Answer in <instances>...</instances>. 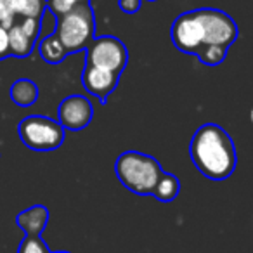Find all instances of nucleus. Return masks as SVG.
Returning a JSON list of instances; mask_svg holds the SVG:
<instances>
[{"label":"nucleus","mask_w":253,"mask_h":253,"mask_svg":"<svg viewBox=\"0 0 253 253\" xmlns=\"http://www.w3.org/2000/svg\"><path fill=\"white\" fill-rule=\"evenodd\" d=\"M189 155L198 172L211 180L229 179L238 165L234 142L217 123H205L194 132Z\"/></svg>","instance_id":"nucleus-1"},{"label":"nucleus","mask_w":253,"mask_h":253,"mask_svg":"<svg viewBox=\"0 0 253 253\" xmlns=\"http://www.w3.org/2000/svg\"><path fill=\"white\" fill-rule=\"evenodd\" d=\"M162 172L158 160L139 151L122 153L115 163V173L122 186L137 196H151Z\"/></svg>","instance_id":"nucleus-2"},{"label":"nucleus","mask_w":253,"mask_h":253,"mask_svg":"<svg viewBox=\"0 0 253 253\" xmlns=\"http://www.w3.org/2000/svg\"><path fill=\"white\" fill-rule=\"evenodd\" d=\"M95 32V16L90 2L77 5L70 12L56 18L54 35L59 39L68 54L85 50Z\"/></svg>","instance_id":"nucleus-3"},{"label":"nucleus","mask_w":253,"mask_h":253,"mask_svg":"<svg viewBox=\"0 0 253 253\" xmlns=\"http://www.w3.org/2000/svg\"><path fill=\"white\" fill-rule=\"evenodd\" d=\"M18 134L26 148L39 153L54 151L64 142V128L61 123L42 115H32L21 120Z\"/></svg>","instance_id":"nucleus-4"},{"label":"nucleus","mask_w":253,"mask_h":253,"mask_svg":"<svg viewBox=\"0 0 253 253\" xmlns=\"http://www.w3.org/2000/svg\"><path fill=\"white\" fill-rule=\"evenodd\" d=\"M85 63L122 75L128 63V50L122 40L113 35L94 37L85 49Z\"/></svg>","instance_id":"nucleus-5"},{"label":"nucleus","mask_w":253,"mask_h":253,"mask_svg":"<svg viewBox=\"0 0 253 253\" xmlns=\"http://www.w3.org/2000/svg\"><path fill=\"white\" fill-rule=\"evenodd\" d=\"M196 12L201 21V26H203V47L218 45L229 49L236 42V39H238V25L227 12L210 7L196 9Z\"/></svg>","instance_id":"nucleus-6"},{"label":"nucleus","mask_w":253,"mask_h":253,"mask_svg":"<svg viewBox=\"0 0 253 253\" xmlns=\"http://www.w3.org/2000/svg\"><path fill=\"white\" fill-rule=\"evenodd\" d=\"M170 37L172 42L180 52L196 56L198 50L203 47L205 37H203V26L198 18L196 9L194 11L182 12L175 18L170 30Z\"/></svg>","instance_id":"nucleus-7"},{"label":"nucleus","mask_w":253,"mask_h":253,"mask_svg":"<svg viewBox=\"0 0 253 253\" xmlns=\"http://www.w3.org/2000/svg\"><path fill=\"white\" fill-rule=\"evenodd\" d=\"M94 118V108L92 102L85 95L73 94L64 97L57 108V122L61 123L64 130L80 132L90 125Z\"/></svg>","instance_id":"nucleus-8"},{"label":"nucleus","mask_w":253,"mask_h":253,"mask_svg":"<svg viewBox=\"0 0 253 253\" xmlns=\"http://www.w3.org/2000/svg\"><path fill=\"white\" fill-rule=\"evenodd\" d=\"M120 77H122L120 73L85 63L84 71H82V85L88 94L97 97L101 104H106L109 94L118 87Z\"/></svg>","instance_id":"nucleus-9"},{"label":"nucleus","mask_w":253,"mask_h":253,"mask_svg":"<svg viewBox=\"0 0 253 253\" xmlns=\"http://www.w3.org/2000/svg\"><path fill=\"white\" fill-rule=\"evenodd\" d=\"M16 224L25 231L26 236H42L49 224V208L45 205H33L18 213Z\"/></svg>","instance_id":"nucleus-10"},{"label":"nucleus","mask_w":253,"mask_h":253,"mask_svg":"<svg viewBox=\"0 0 253 253\" xmlns=\"http://www.w3.org/2000/svg\"><path fill=\"white\" fill-rule=\"evenodd\" d=\"M9 95H11V101L14 104L21 106V108H28L39 101V85L30 78H18L11 85Z\"/></svg>","instance_id":"nucleus-11"},{"label":"nucleus","mask_w":253,"mask_h":253,"mask_svg":"<svg viewBox=\"0 0 253 253\" xmlns=\"http://www.w3.org/2000/svg\"><path fill=\"white\" fill-rule=\"evenodd\" d=\"M9 32V49H11V57H18V59H25L35 49V42L30 39L25 33V30L19 26V23L16 21Z\"/></svg>","instance_id":"nucleus-12"},{"label":"nucleus","mask_w":253,"mask_h":253,"mask_svg":"<svg viewBox=\"0 0 253 253\" xmlns=\"http://www.w3.org/2000/svg\"><path fill=\"white\" fill-rule=\"evenodd\" d=\"M2 5L7 11H11L16 19H39L43 14V11H45V0H4Z\"/></svg>","instance_id":"nucleus-13"},{"label":"nucleus","mask_w":253,"mask_h":253,"mask_svg":"<svg viewBox=\"0 0 253 253\" xmlns=\"http://www.w3.org/2000/svg\"><path fill=\"white\" fill-rule=\"evenodd\" d=\"M180 193V182L173 173H169L163 170L162 175H160L158 182H156L155 189H153L151 196L156 198L162 203H170L173 201Z\"/></svg>","instance_id":"nucleus-14"},{"label":"nucleus","mask_w":253,"mask_h":253,"mask_svg":"<svg viewBox=\"0 0 253 253\" xmlns=\"http://www.w3.org/2000/svg\"><path fill=\"white\" fill-rule=\"evenodd\" d=\"M39 52H40V57H42L47 64H59V63H63L68 56L66 49H64L63 43L59 42V39H57L54 33L40 39Z\"/></svg>","instance_id":"nucleus-15"},{"label":"nucleus","mask_w":253,"mask_h":253,"mask_svg":"<svg viewBox=\"0 0 253 253\" xmlns=\"http://www.w3.org/2000/svg\"><path fill=\"white\" fill-rule=\"evenodd\" d=\"M227 50L225 47L218 45H205L198 50L196 57L207 66H218L220 63H224V59L227 57Z\"/></svg>","instance_id":"nucleus-16"},{"label":"nucleus","mask_w":253,"mask_h":253,"mask_svg":"<svg viewBox=\"0 0 253 253\" xmlns=\"http://www.w3.org/2000/svg\"><path fill=\"white\" fill-rule=\"evenodd\" d=\"M85 2H90V0H45V9L50 11L54 18H59V16L66 14L71 9H75L80 4H85Z\"/></svg>","instance_id":"nucleus-17"},{"label":"nucleus","mask_w":253,"mask_h":253,"mask_svg":"<svg viewBox=\"0 0 253 253\" xmlns=\"http://www.w3.org/2000/svg\"><path fill=\"white\" fill-rule=\"evenodd\" d=\"M18 253H50V250L42 236H26L19 245Z\"/></svg>","instance_id":"nucleus-18"},{"label":"nucleus","mask_w":253,"mask_h":253,"mask_svg":"<svg viewBox=\"0 0 253 253\" xmlns=\"http://www.w3.org/2000/svg\"><path fill=\"white\" fill-rule=\"evenodd\" d=\"M19 26L25 30V33L37 43V40L40 39V18H25L19 19Z\"/></svg>","instance_id":"nucleus-19"},{"label":"nucleus","mask_w":253,"mask_h":253,"mask_svg":"<svg viewBox=\"0 0 253 253\" xmlns=\"http://www.w3.org/2000/svg\"><path fill=\"white\" fill-rule=\"evenodd\" d=\"M11 57V49H9V32L0 26V59Z\"/></svg>","instance_id":"nucleus-20"},{"label":"nucleus","mask_w":253,"mask_h":253,"mask_svg":"<svg viewBox=\"0 0 253 253\" xmlns=\"http://www.w3.org/2000/svg\"><path fill=\"white\" fill-rule=\"evenodd\" d=\"M142 0H118V7L125 14H135L141 9Z\"/></svg>","instance_id":"nucleus-21"},{"label":"nucleus","mask_w":253,"mask_h":253,"mask_svg":"<svg viewBox=\"0 0 253 253\" xmlns=\"http://www.w3.org/2000/svg\"><path fill=\"white\" fill-rule=\"evenodd\" d=\"M50 253H70V252H50Z\"/></svg>","instance_id":"nucleus-22"},{"label":"nucleus","mask_w":253,"mask_h":253,"mask_svg":"<svg viewBox=\"0 0 253 253\" xmlns=\"http://www.w3.org/2000/svg\"><path fill=\"white\" fill-rule=\"evenodd\" d=\"M2 4H4V0H0V5H2Z\"/></svg>","instance_id":"nucleus-23"},{"label":"nucleus","mask_w":253,"mask_h":253,"mask_svg":"<svg viewBox=\"0 0 253 253\" xmlns=\"http://www.w3.org/2000/svg\"><path fill=\"white\" fill-rule=\"evenodd\" d=\"M149 2H156V0H149Z\"/></svg>","instance_id":"nucleus-24"}]
</instances>
